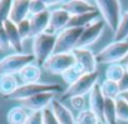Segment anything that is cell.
Returning a JSON list of instances; mask_svg holds the SVG:
<instances>
[{"mask_svg": "<svg viewBox=\"0 0 128 124\" xmlns=\"http://www.w3.org/2000/svg\"><path fill=\"white\" fill-rule=\"evenodd\" d=\"M56 93V92H64L63 87L59 84H54V83H32V84H22L19 85V88L12 93L10 95H8V99L12 100H24L28 99L30 97H34L36 94L40 93Z\"/></svg>", "mask_w": 128, "mask_h": 124, "instance_id": "cell-1", "label": "cell"}, {"mask_svg": "<svg viewBox=\"0 0 128 124\" xmlns=\"http://www.w3.org/2000/svg\"><path fill=\"white\" fill-rule=\"evenodd\" d=\"M98 77H99L98 72L83 74L76 83L68 85V88L63 92L59 100L63 102L66 99H70L73 97H84L86 94H89L93 87L98 83Z\"/></svg>", "mask_w": 128, "mask_h": 124, "instance_id": "cell-2", "label": "cell"}, {"mask_svg": "<svg viewBox=\"0 0 128 124\" xmlns=\"http://www.w3.org/2000/svg\"><path fill=\"white\" fill-rule=\"evenodd\" d=\"M55 43H56V35L48 34V33H43L33 39V53L32 54L34 55L35 61L39 64L40 68L49 59V56L54 53Z\"/></svg>", "mask_w": 128, "mask_h": 124, "instance_id": "cell-3", "label": "cell"}, {"mask_svg": "<svg viewBox=\"0 0 128 124\" xmlns=\"http://www.w3.org/2000/svg\"><path fill=\"white\" fill-rule=\"evenodd\" d=\"M34 60L35 58L33 54H28V53L10 54L0 60V77L19 74L23 68H25L29 64H33Z\"/></svg>", "mask_w": 128, "mask_h": 124, "instance_id": "cell-4", "label": "cell"}, {"mask_svg": "<svg viewBox=\"0 0 128 124\" xmlns=\"http://www.w3.org/2000/svg\"><path fill=\"white\" fill-rule=\"evenodd\" d=\"M128 53V40L113 41L104 46L98 54H96L98 64H116L120 63Z\"/></svg>", "mask_w": 128, "mask_h": 124, "instance_id": "cell-5", "label": "cell"}, {"mask_svg": "<svg viewBox=\"0 0 128 124\" xmlns=\"http://www.w3.org/2000/svg\"><path fill=\"white\" fill-rule=\"evenodd\" d=\"M96 8L102 15L104 23L109 26L113 34L117 31L122 14H120V3L119 1H107V0H98L94 3Z\"/></svg>", "mask_w": 128, "mask_h": 124, "instance_id": "cell-6", "label": "cell"}, {"mask_svg": "<svg viewBox=\"0 0 128 124\" xmlns=\"http://www.w3.org/2000/svg\"><path fill=\"white\" fill-rule=\"evenodd\" d=\"M77 63L73 53H62V54H52L49 59L42 65V69L49 74L62 75L66 73L70 67Z\"/></svg>", "mask_w": 128, "mask_h": 124, "instance_id": "cell-7", "label": "cell"}, {"mask_svg": "<svg viewBox=\"0 0 128 124\" xmlns=\"http://www.w3.org/2000/svg\"><path fill=\"white\" fill-rule=\"evenodd\" d=\"M84 29L82 28H66L56 35V43L53 54H62V53H72L82 36Z\"/></svg>", "mask_w": 128, "mask_h": 124, "instance_id": "cell-8", "label": "cell"}, {"mask_svg": "<svg viewBox=\"0 0 128 124\" xmlns=\"http://www.w3.org/2000/svg\"><path fill=\"white\" fill-rule=\"evenodd\" d=\"M70 19V15L64 10L62 6L50 10V16H49V25L45 33L48 34H54L58 35L62 30H64L68 25V21Z\"/></svg>", "mask_w": 128, "mask_h": 124, "instance_id": "cell-9", "label": "cell"}, {"mask_svg": "<svg viewBox=\"0 0 128 124\" xmlns=\"http://www.w3.org/2000/svg\"><path fill=\"white\" fill-rule=\"evenodd\" d=\"M104 25H106L104 20L98 19L94 23H92L90 25H88L87 28H84L82 36L77 44V48H88L92 44H94L98 40V38L100 36V34L104 29Z\"/></svg>", "mask_w": 128, "mask_h": 124, "instance_id": "cell-10", "label": "cell"}, {"mask_svg": "<svg viewBox=\"0 0 128 124\" xmlns=\"http://www.w3.org/2000/svg\"><path fill=\"white\" fill-rule=\"evenodd\" d=\"M55 93H40L28 99L20 100V105L30 112H43L44 109L49 108L52 102L54 100Z\"/></svg>", "mask_w": 128, "mask_h": 124, "instance_id": "cell-11", "label": "cell"}, {"mask_svg": "<svg viewBox=\"0 0 128 124\" xmlns=\"http://www.w3.org/2000/svg\"><path fill=\"white\" fill-rule=\"evenodd\" d=\"M73 55L77 60V63L82 65L86 73H96L98 61L96 58V54L89 48H76L73 51Z\"/></svg>", "mask_w": 128, "mask_h": 124, "instance_id": "cell-12", "label": "cell"}, {"mask_svg": "<svg viewBox=\"0 0 128 124\" xmlns=\"http://www.w3.org/2000/svg\"><path fill=\"white\" fill-rule=\"evenodd\" d=\"M104 102L106 98L100 92L99 83H97L89 93V109L98 117L99 122H103V112H104Z\"/></svg>", "mask_w": 128, "mask_h": 124, "instance_id": "cell-13", "label": "cell"}, {"mask_svg": "<svg viewBox=\"0 0 128 124\" xmlns=\"http://www.w3.org/2000/svg\"><path fill=\"white\" fill-rule=\"evenodd\" d=\"M49 16L50 11H44L36 15H30L29 21H30V38L34 39L35 36L43 34L46 31L48 25H49Z\"/></svg>", "mask_w": 128, "mask_h": 124, "instance_id": "cell-14", "label": "cell"}, {"mask_svg": "<svg viewBox=\"0 0 128 124\" xmlns=\"http://www.w3.org/2000/svg\"><path fill=\"white\" fill-rule=\"evenodd\" d=\"M50 109L53 110L59 124H76V117L63 102L54 99L50 104Z\"/></svg>", "mask_w": 128, "mask_h": 124, "instance_id": "cell-15", "label": "cell"}, {"mask_svg": "<svg viewBox=\"0 0 128 124\" xmlns=\"http://www.w3.org/2000/svg\"><path fill=\"white\" fill-rule=\"evenodd\" d=\"M60 6L66 10L70 16L74 15H80V14H86V13H90V11H96L97 8L96 5L88 3V1H83V0H73V1H64L60 4Z\"/></svg>", "mask_w": 128, "mask_h": 124, "instance_id": "cell-16", "label": "cell"}, {"mask_svg": "<svg viewBox=\"0 0 128 124\" xmlns=\"http://www.w3.org/2000/svg\"><path fill=\"white\" fill-rule=\"evenodd\" d=\"M29 4H30V1H24V0H16V1H13L12 9H10V15H9V20L13 21L14 24H19L20 21L28 19L30 16V14H29Z\"/></svg>", "mask_w": 128, "mask_h": 124, "instance_id": "cell-17", "label": "cell"}, {"mask_svg": "<svg viewBox=\"0 0 128 124\" xmlns=\"http://www.w3.org/2000/svg\"><path fill=\"white\" fill-rule=\"evenodd\" d=\"M4 28H5L8 39H9L10 48L14 49L18 54H22L23 53V39H22V36L18 31L16 24H14L13 21H10L8 19V20L4 21Z\"/></svg>", "mask_w": 128, "mask_h": 124, "instance_id": "cell-18", "label": "cell"}, {"mask_svg": "<svg viewBox=\"0 0 128 124\" xmlns=\"http://www.w3.org/2000/svg\"><path fill=\"white\" fill-rule=\"evenodd\" d=\"M99 14L100 13L97 9L96 11H90V13L70 16L67 28H82V29H84L88 25H90L92 23H94L96 20H98L99 19Z\"/></svg>", "mask_w": 128, "mask_h": 124, "instance_id": "cell-19", "label": "cell"}, {"mask_svg": "<svg viewBox=\"0 0 128 124\" xmlns=\"http://www.w3.org/2000/svg\"><path fill=\"white\" fill-rule=\"evenodd\" d=\"M18 75L23 82V84L39 83V79L42 77V68L35 64H29L25 68H23Z\"/></svg>", "mask_w": 128, "mask_h": 124, "instance_id": "cell-20", "label": "cell"}, {"mask_svg": "<svg viewBox=\"0 0 128 124\" xmlns=\"http://www.w3.org/2000/svg\"><path fill=\"white\" fill-rule=\"evenodd\" d=\"M29 114L30 113L28 109H25L22 105H16V107H13L12 109H9V112L6 114V120L9 124H25Z\"/></svg>", "mask_w": 128, "mask_h": 124, "instance_id": "cell-21", "label": "cell"}, {"mask_svg": "<svg viewBox=\"0 0 128 124\" xmlns=\"http://www.w3.org/2000/svg\"><path fill=\"white\" fill-rule=\"evenodd\" d=\"M19 88V82L15 75H2L0 77V94L5 98L14 93Z\"/></svg>", "mask_w": 128, "mask_h": 124, "instance_id": "cell-22", "label": "cell"}, {"mask_svg": "<svg viewBox=\"0 0 128 124\" xmlns=\"http://www.w3.org/2000/svg\"><path fill=\"white\" fill-rule=\"evenodd\" d=\"M99 87H100V92H102L104 98L117 99L119 97V94H120L117 82H113V80H109V79H104L99 84Z\"/></svg>", "mask_w": 128, "mask_h": 124, "instance_id": "cell-23", "label": "cell"}, {"mask_svg": "<svg viewBox=\"0 0 128 124\" xmlns=\"http://www.w3.org/2000/svg\"><path fill=\"white\" fill-rule=\"evenodd\" d=\"M116 113V99L106 98L104 112H103V123L106 124H118Z\"/></svg>", "mask_w": 128, "mask_h": 124, "instance_id": "cell-24", "label": "cell"}, {"mask_svg": "<svg viewBox=\"0 0 128 124\" xmlns=\"http://www.w3.org/2000/svg\"><path fill=\"white\" fill-rule=\"evenodd\" d=\"M83 74H86L84 69L82 68V65H79L78 63H76L73 67H70L66 73H63L60 77H62V79L66 82L68 85H70V84L76 83Z\"/></svg>", "mask_w": 128, "mask_h": 124, "instance_id": "cell-25", "label": "cell"}, {"mask_svg": "<svg viewBox=\"0 0 128 124\" xmlns=\"http://www.w3.org/2000/svg\"><path fill=\"white\" fill-rule=\"evenodd\" d=\"M124 73H126V68L120 63L110 64L106 69V79H109V80L118 83L120 80V78L124 75Z\"/></svg>", "mask_w": 128, "mask_h": 124, "instance_id": "cell-26", "label": "cell"}, {"mask_svg": "<svg viewBox=\"0 0 128 124\" xmlns=\"http://www.w3.org/2000/svg\"><path fill=\"white\" fill-rule=\"evenodd\" d=\"M114 41H123V40H128V10L122 15L119 25L117 31L113 35Z\"/></svg>", "mask_w": 128, "mask_h": 124, "instance_id": "cell-27", "label": "cell"}, {"mask_svg": "<svg viewBox=\"0 0 128 124\" xmlns=\"http://www.w3.org/2000/svg\"><path fill=\"white\" fill-rule=\"evenodd\" d=\"M98 123H99L98 117L90 109H86L78 113V115L76 117V124H98Z\"/></svg>", "mask_w": 128, "mask_h": 124, "instance_id": "cell-28", "label": "cell"}, {"mask_svg": "<svg viewBox=\"0 0 128 124\" xmlns=\"http://www.w3.org/2000/svg\"><path fill=\"white\" fill-rule=\"evenodd\" d=\"M116 113L118 122H128V103L120 97L116 99Z\"/></svg>", "mask_w": 128, "mask_h": 124, "instance_id": "cell-29", "label": "cell"}, {"mask_svg": "<svg viewBox=\"0 0 128 124\" xmlns=\"http://www.w3.org/2000/svg\"><path fill=\"white\" fill-rule=\"evenodd\" d=\"M49 10V4L48 1H38V0H33L29 4V14L30 15H36L44 11Z\"/></svg>", "mask_w": 128, "mask_h": 124, "instance_id": "cell-30", "label": "cell"}, {"mask_svg": "<svg viewBox=\"0 0 128 124\" xmlns=\"http://www.w3.org/2000/svg\"><path fill=\"white\" fill-rule=\"evenodd\" d=\"M12 4H13V1H9V0L0 1V23H4L5 20L9 19Z\"/></svg>", "mask_w": 128, "mask_h": 124, "instance_id": "cell-31", "label": "cell"}, {"mask_svg": "<svg viewBox=\"0 0 128 124\" xmlns=\"http://www.w3.org/2000/svg\"><path fill=\"white\" fill-rule=\"evenodd\" d=\"M16 28H18V31L23 39V41L28 38H30V21H29V18L20 21L19 24H16Z\"/></svg>", "mask_w": 128, "mask_h": 124, "instance_id": "cell-32", "label": "cell"}, {"mask_svg": "<svg viewBox=\"0 0 128 124\" xmlns=\"http://www.w3.org/2000/svg\"><path fill=\"white\" fill-rule=\"evenodd\" d=\"M69 102H70L72 108H73L74 110H77L78 113H80V112L86 110L84 108H86L87 102H86L84 97H73V98H70V99H69Z\"/></svg>", "mask_w": 128, "mask_h": 124, "instance_id": "cell-33", "label": "cell"}, {"mask_svg": "<svg viewBox=\"0 0 128 124\" xmlns=\"http://www.w3.org/2000/svg\"><path fill=\"white\" fill-rule=\"evenodd\" d=\"M9 48H10V44H9V39L4 28V23H0V49L8 50Z\"/></svg>", "mask_w": 128, "mask_h": 124, "instance_id": "cell-34", "label": "cell"}, {"mask_svg": "<svg viewBox=\"0 0 128 124\" xmlns=\"http://www.w3.org/2000/svg\"><path fill=\"white\" fill-rule=\"evenodd\" d=\"M43 124H59L50 107L43 110Z\"/></svg>", "mask_w": 128, "mask_h": 124, "instance_id": "cell-35", "label": "cell"}, {"mask_svg": "<svg viewBox=\"0 0 128 124\" xmlns=\"http://www.w3.org/2000/svg\"><path fill=\"white\" fill-rule=\"evenodd\" d=\"M25 124H43V112H32Z\"/></svg>", "mask_w": 128, "mask_h": 124, "instance_id": "cell-36", "label": "cell"}, {"mask_svg": "<svg viewBox=\"0 0 128 124\" xmlns=\"http://www.w3.org/2000/svg\"><path fill=\"white\" fill-rule=\"evenodd\" d=\"M118 87H119V92L120 93H124V92H128V73L126 72L124 75L120 78V80L118 82Z\"/></svg>", "mask_w": 128, "mask_h": 124, "instance_id": "cell-37", "label": "cell"}, {"mask_svg": "<svg viewBox=\"0 0 128 124\" xmlns=\"http://www.w3.org/2000/svg\"><path fill=\"white\" fill-rule=\"evenodd\" d=\"M119 97L123 99V100H126L127 103H128V92H124V93H120L119 94Z\"/></svg>", "mask_w": 128, "mask_h": 124, "instance_id": "cell-38", "label": "cell"}, {"mask_svg": "<svg viewBox=\"0 0 128 124\" xmlns=\"http://www.w3.org/2000/svg\"><path fill=\"white\" fill-rule=\"evenodd\" d=\"M120 64H122V65H127V64H128V53H127V55L124 56V59L120 61Z\"/></svg>", "mask_w": 128, "mask_h": 124, "instance_id": "cell-39", "label": "cell"}, {"mask_svg": "<svg viewBox=\"0 0 128 124\" xmlns=\"http://www.w3.org/2000/svg\"><path fill=\"white\" fill-rule=\"evenodd\" d=\"M124 68H126V72L128 73V64H127V65H124Z\"/></svg>", "mask_w": 128, "mask_h": 124, "instance_id": "cell-40", "label": "cell"}, {"mask_svg": "<svg viewBox=\"0 0 128 124\" xmlns=\"http://www.w3.org/2000/svg\"><path fill=\"white\" fill-rule=\"evenodd\" d=\"M98 124H106V123H103V122H99V123H98Z\"/></svg>", "mask_w": 128, "mask_h": 124, "instance_id": "cell-41", "label": "cell"}]
</instances>
